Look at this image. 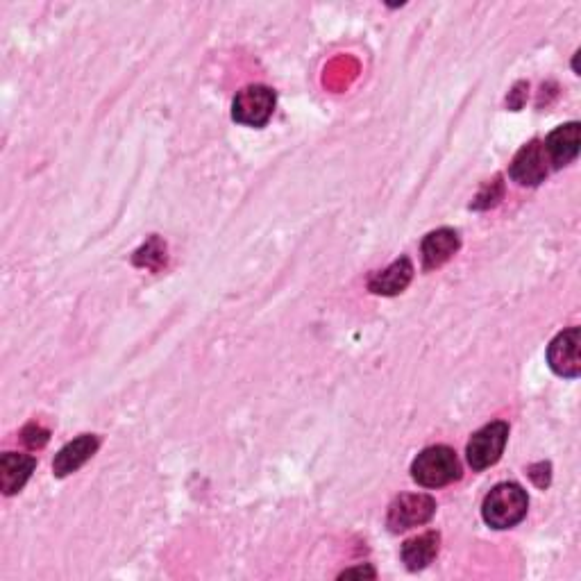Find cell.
Returning <instances> with one entry per match:
<instances>
[{"label": "cell", "instance_id": "6da1fadb", "mask_svg": "<svg viewBox=\"0 0 581 581\" xmlns=\"http://www.w3.org/2000/svg\"><path fill=\"white\" fill-rule=\"evenodd\" d=\"M529 498L525 488L504 482L491 488V493L484 498L482 516L488 527L493 529H511L527 516Z\"/></svg>", "mask_w": 581, "mask_h": 581}, {"label": "cell", "instance_id": "7a4b0ae2", "mask_svg": "<svg viewBox=\"0 0 581 581\" xmlns=\"http://www.w3.org/2000/svg\"><path fill=\"white\" fill-rule=\"evenodd\" d=\"M411 477L425 488H441L461 477V463L457 452L448 445H432L418 454L411 463Z\"/></svg>", "mask_w": 581, "mask_h": 581}, {"label": "cell", "instance_id": "3957f363", "mask_svg": "<svg viewBox=\"0 0 581 581\" xmlns=\"http://www.w3.org/2000/svg\"><path fill=\"white\" fill-rule=\"evenodd\" d=\"M275 91L264 84H250L241 89L232 103V119L248 128H264L275 112Z\"/></svg>", "mask_w": 581, "mask_h": 581}, {"label": "cell", "instance_id": "277c9868", "mask_svg": "<svg viewBox=\"0 0 581 581\" xmlns=\"http://www.w3.org/2000/svg\"><path fill=\"white\" fill-rule=\"evenodd\" d=\"M509 441V425L502 420L484 425L479 432L470 436L466 457L473 470H486L500 461L504 445Z\"/></svg>", "mask_w": 581, "mask_h": 581}, {"label": "cell", "instance_id": "5b68a950", "mask_svg": "<svg viewBox=\"0 0 581 581\" xmlns=\"http://www.w3.org/2000/svg\"><path fill=\"white\" fill-rule=\"evenodd\" d=\"M436 513V502L429 495H400L395 498L389 507V518H386V525H389L391 532H407V529H414L418 525H425V522L432 520Z\"/></svg>", "mask_w": 581, "mask_h": 581}, {"label": "cell", "instance_id": "8992f818", "mask_svg": "<svg viewBox=\"0 0 581 581\" xmlns=\"http://www.w3.org/2000/svg\"><path fill=\"white\" fill-rule=\"evenodd\" d=\"M579 345H581V332L579 327H570L561 334L554 336V341L547 348V364L559 377L566 380H575L581 375V357H579Z\"/></svg>", "mask_w": 581, "mask_h": 581}, {"label": "cell", "instance_id": "52a82bcc", "mask_svg": "<svg viewBox=\"0 0 581 581\" xmlns=\"http://www.w3.org/2000/svg\"><path fill=\"white\" fill-rule=\"evenodd\" d=\"M547 155L541 141H532L527 146H522L518 150V155L513 157L509 175L522 187H538L550 173V166H547Z\"/></svg>", "mask_w": 581, "mask_h": 581}, {"label": "cell", "instance_id": "ba28073f", "mask_svg": "<svg viewBox=\"0 0 581 581\" xmlns=\"http://www.w3.org/2000/svg\"><path fill=\"white\" fill-rule=\"evenodd\" d=\"M579 143H581V128L577 121L559 125V128L554 130L543 143L547 162L552 164V168L568 166L572 159L579 155Z\"/></svg>", "mask_w": 581, "mask_h": 581}, {"label": "cell", "instance_id": "9c48e42d", "mask_svg": "<svg viewBox=\"0 0 581 581\" xmlns=\"http://www.w3.org/2000/svg\"><path fill=\"white\" fill-rule=\"evenodd\" d=\"M100 448V441L98 436L94 434H82L78 439L66 443L64 448L57 452V457L53 461V473L57 477H66L75 473V470H80L84 463H87Z\"/></svg>", "mask_w": 581, "mask_h": 581}, {"label": "cell", "instance_id": "30bf717a", "mask_svg": "<svg viewBox=\"0 0 581 581\" xmlns=\"http://www.w3.org/2000/svg\"><path fill=\"white\" fill-rule=\"evenodd\" d=\"M411 277H414V266L407 257H402L398 261L386 268V271L373 273L368 280V289L377 293V296H398L404 289H407Z\"/></svg>", "mask_w": 581, "mask_h": 581}, {"label": "cell", "instance_id": "8fae6325", "mask_svg": "<svg viewBox=\"0 0 581 581\" xmlns=\"http://www.w3.org/2000/svg\"><path fill=\"white\" fill-rule=\"evenodd\" d=\"M461 241L459 234L450 230V227H441V230L429 232L423 241V264L427 271L443 266L445 261L454 257V252L459 250Z\"/></svg>", "mask_w": 581, "mask_h": 581}, {"label": "cell", "instance_id": "7c38bea8", "mask_svg": "<svg viewBox=\"0 0 581 581\" xmlns=\"http://www.w3.org/2000/svg\"><path fill=\"white\" fill-rule=\"evenodd\" d=\"M35 468H37L35 457H25V454L16 452L3 454V459H0V488H3V493L5 495L19 493Z\"/></svg>", "mask_w": 581, "mask_h": 581}, {"label": "cell", "instance_id": "4fadbf2b", "mask_svg": "<svg viewBox=\"0 0 581 581\" xmlns=\"http://www.w3.org/2000/svg\"><path fill=\"white\" fill-rule=\"evenodd\" d=\"M441 545V536L436 532L420 534L416 538H411L402 545V561L409 570H423L429 563L436 559Z\"/></svg>", "mask_w": 581, "mask_h": 581}, {"label": "cell", "instance_id": "5bb4252c", "mask_svg": "<svg viewBox=\"0 0 581 581\" xmlns=\"http://www.w3.org/2000/svg\"><path fill=\"white\" fill-rule=\"evenodd\" d=\"M550 463H536V466L529 468V477H532V482L538 486V488H545V486H550Z\"/></svg>", "mask_w": 581, "mask_h": 581}, {"label": "cell", "instance_id": "9a60e30c", "mask_svg": "<svg viewBox=\"0 0 581 581\" xmlns=\"http://www.w3.org/2000/svg\"><path fill=\"white\" fill-rule=\"evenodd\" d=\"M23 441L30 445V448H37V445H44L48 441V432L46 429H39L37 425H30L23 432Z\"/></svg>", "mask_w": 581, "mask_h": 581}, {"label": "cell", "instance_id": "2e32d148", "mask_svg": "<svg viewBox=\"0 0 581 581\" xmlns=\"http://www.w3.org/2000/svg\"><path fill=\"white\" fill-rule=\"evenodd\" d=\"M350 577H368V579H373L375 577V570L373 568H352V570H345L343 575H341V579H350Z\"/></svg>", "mask_w": 581, "mask_h": 581}]
</instances>
